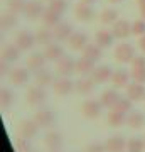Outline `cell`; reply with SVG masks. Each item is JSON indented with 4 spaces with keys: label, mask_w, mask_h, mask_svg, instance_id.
I'll list each match as a JSON object with an SVG mask.
<instances>
[{
    "label": "cell",
    "mask_w": 145,
    "mask_h": 152,
    "mask_svg": "<svg viewBox=\"0 0 145 152\" xmlns=\"http://www.w3.org/2000/svg\"><path fill=\"white\" fill-rule=\"evenodd\" d=\"M17 24V19H15V14H12V12H9V14H4L2 15V29H10L14 27Z\"/></svg>",
    "instance_id": "f35d334b"
},
{
    "label": "cell",
    "mask_w": 145,
    "mask_h": 152,
    "mask_svg": "<svg viewBox=\"0 0 145 152\" xmlns=\"http://www.w3.org/2000/svg\"><path fill=\"white\" fill-rule=\"evenodd\" d=\"M31 152H32V151H31Z\"/></svg>",
    "instance_id": "816d5d0a"
},
{
    "label": "cell",
    "mask_w": 145,
    "mask_h": 152,
    "mask_svg": "<svg viewBox=\"0 0 145 152\" xmlns=\"http://www.w3.org/2000/svg\"><path fill=\"white\" fill-rule=\"evenodd\" d=\"M145 66V58L144 56H135L132 61V68H144Z\"/></svg>",
    "instance_id": "ee69618b"
},
{
    "label": "cell",
    "mask_w": 145,
    "mask_h": 152,
    "mask_svg": "<svg viewBox=\"0 0 145 152\" xmlns=\"http://www.w3.org/2000/svg\"><path fill=\"white\" fill-rule=\"evenodd\" d=\"M44 5L41 4V2H37V0H32V2H27L26 4V10H24V14H26L27 19H39V17L44 15Z\"/></svg>",
    "instance_id": "30bf717a"
},
{
    "label": "cell",
    "mask_w": 145,
    "mask_h": 152,
    "mask_svg": "<svg viewBox=\"0 0 145 152\" xmlns=\"http://www.w3.org/2000/svg\"><path fill=\"white\" fill-rule=\"evenodd\" d=\"M138 46H140V49L145 53V34L144 36H140V39H138Z\"/></svg>",
    "instance_id": "f6af8a7d"
},
{
    "label": "cell",
    "mask_w": 145,
    "mask_h": 152,
    "mask_svg": "<svg viewBox=\"0 0 145 152\" xmlns=\"http://www.w3.org/2000/svg\"><path fill=\"white\" fill-rule=\"evenodd\" d=\"M113 32H110V31H105V29H101V31H98L96 36H95V39H96V44L100 46L101 49L105 48H110L113 44Z\"/></svg>",
    "instance_id": "83f0119b"
},
{
    "label": "cell",
    "mask_w": 145,
    "mask_h": 152,
    "mask_svg": "<svg viewBox=\"0 0 145 152\" xmlns=\"http://www.w3.org/2000/svg\"><path fill=\"white\" fill-rule=\"evenodd\" d=\"M46 102H47V91H46V88L39 86V85L29 88V91H27V103L29 105H32V107H42Z\"/></svg>",
    "instance_id": "6da1fadb"
},
{
    "label": "cell",
    "mask_w": 145,
    "mask_h": 152,
    "mask_svg": "<svg viewBox=\"0 0 145 152\" xmlns=\"http://www.w3.org/2000/svg\"><path fill=\"white\" fill-rule=\"evenodd\" d=\"M120 95L117 90H106V91H103L101 98H100V102H101V105L105 107V108H115V105L118 103V100H120Z\"/></svg>",
    "instance_id": "e0dca14e"
},
{
    "label": "cell",
    "mask_w": 145,
    "mask_h": 152,
    "mask_svg": "<svg viewBox=\"0 0 145 152\" xmlns=\"http://www.w3.org/2000/svg\"><path fill=\"white\" fill-rule=\"evenodd\" d=\"M106 151L108 152H125L127 151V140L122 135H111L106 140Z\"/></svg>",
    "instance_id": "5bb4252c"
},
{
    "label": "cell",
    "mask_w": 145,
    "mask_h": 152,
    "mask_svg": "<svg viewBox=\"0 0 145 152\" xmlns=\"http://www.w3.org/2000/svg\"><path fill=\"white\" fill-rule=\"evenodd\" d=\"M95 90V80L93 78H88V76H83L76 81V91L81 93V95H88Z\"/></svg>",
    "instance_id": "ffe728a7"
},
{
    "label": "cell",
    "mask_w": 145,
    "mask_h": 152,
    "mask_svg": "<svg viewBox=\"0 0 145 152\" xmlns=\"http://www.w3.org/2000/svg\"><path fill=\"white\" fill-rule=\"evenodd\" d=\"M54 39V32L52 31H49L47 29H41V31H37V34H36V41H37V44H42V46H47V44L52 42Z\"/></svg>",
    "instance_id": "1f68e13d"
},
{
    "label": "cell",
    "mask_w": 145,
    "mask_h": 152,
    "mask_svg": "<svg viewBox=\"0 0 145 152\" xmlns=\"http://www.w3.org/2000/svg\"><path fill=\"white\" fill-rule=\"evenodd\" d=\"M95 68H96V66H95V61L88 59V58H85V56L76 61V71H78L79 75H83V76L93 73V71H95Z\"/></svg>",
    "instance_id": "44dd1931"
},
{
    "label": "cell",
    "mask_w": 145,
    "mask_h": 152,
    "mask_svg": "<svg viewBox=\"0 0 145 152\" xmlns=\"http://www.w3.org/2000/svg\"><path fill=\"white\" fill-rule=\"evenodd\" d=\"M118 19V12L115 10V9H105L101 12V15H100V20L103 24H115Z\"/></svg>",
    "instance_id": "836d02e7"
},
{
    "label": "cell",
    "mask_w": 145,
    "mask_h": 152,
    "mask_svg": "<svg viewBox=\"0 0 145 152\" xmlns=\"http://www.w3.org/2000/svg\"><path fill=\"white\" fill-rule=\"evenodd\" d=\"M127 125H128L130 129H142L145 125V115L138 110H133V112H130L128 117H127Z\"/></svg>",
    "instance_id": "d6986e66"
},
{
    "label": "cell",
    "mask_w": 145,
    "mask_h": 152,
    "mask_svg": "<svg viewBox=\"0 0 145 152\" xmlns=\"http://www.w3.org/2000/svg\"><path fill=\"white\" fill-rule=\"evenodd\" d=\"M130 75H132V78H133L137 83L145 85V66H144V68H132Z\"/></svg>",
    "instance_id": "ab89813d"
},
{
    "label": "cell",
    "mask_w": 145,
    "mask_h": 152,
    "mask_svg": "<svg viewBox=\"0 0 145 152\" xmlns=\"http://www.w3.org/2000/svg\"><path fill=\"white\" fill-rule=\"evenodd\" d=\"M127 96L132 100V102H142L145 98V86L142 83H132L127 86Z\"/></svg>",
    "instance_id": "9a60e30c"
},
{
    "label": "cell",
    "mask_w": 145,
    "mask_h": 152,
    "mask_svg": "<svg viewBox=\"0 0 145 152\" xmlns=\"http://www.w3.org/2000/svg\"><path fill=\"white\" fill-rule=\"evenodd\" d=\"M113 56H115V59L120 61V63H132L133 58H135V49H133V46H130V44L122 42L115 48Z\"/></svg>",
    "instance_id": "7a4b0ae2"
},
{
    "label": "cell",
    "mask_w": 145,
    "mask_h": 152,
    "mask_svg": "<svg viewBox=\"0 0 145 152\" xmlns=\"http://www.w3.org/2000/svg\"><path fill=\"white\" fill-rule=\"evenodd\" d=\"M44 56H46V59L47 61H58L63 58V48H61L59 44H47L46 49H44Z\"/></svg>",
    "instance_id": "484cf974"
},
{
    "label": "cell",
    "mask_w": 145,
    "mask_h": 152,
    "mask_svg": "<svg viewBox=\"0 0 145 152\" xmlns=\"http://www.w3.org/2000/svg\"><path fill=\"white\" fill-rule=\"evenodd\" d=\"M113 36L118 39H127L132 34V24H128V20L125 19H118V20L113 24Z\"/></svg>",
    "instance_id": "52a82bcc"
},
{
    "label": "cell",
    "mask_w": 145,
    "mask_h": 152,
    "mask_svg": "<svg viewBox=\"0 0 145 152\" xmlns=\"http://www.w3.org/2000/svg\"><path fill=\"white\" fill-rule=\"evenodd\" d=\"M14 147H15L17 152H31V145H29V139H17L14 142Z\"/></svg>",
    "instance_id": "60d3db41"
},
{
    "label": "cell",
    "mask_w": 145,
    "mask_h": 152,
    "mask_svg": "<svg viewBox=\"0 0 145 152\" xmlns=\"http://www.w3.org/2000/svg\"><path fill=\"white\" fill-rule=\"evenodd\" d=\"M130 76H132V75H128V71H125V69L115 71V73H113V76H111L113 86H115V88H125L127 85H128Z\"/></svg>",
    "instance_id": "4316f807"
},
{
    "label": "cell",
    "mask_w": 145,
    "mask_h": 152,
    "mask_svg": "<svg viewBox=\"0 0 145 152\" xmlns=\"http://www.w3.org/2000/svg\"><path fill=\"white\" fill-rule=\"evenodd\" d=\"M39 129H41V127L37 125V122L34 118L24 120V122H20V125H19V134H20V137H24V139H32V137L37 134Z\"/></svg>",
    "instance_id": "5b68a950"
},
{
    "label": "cell",
    "mask_w": 145,
    "mask_h": 152,
    "mask_svg": "<svg viewBox=\"0 0 145 152\" xmlns=\"http://www.w3.org/2000/svg\"><path fill=\"white\" fill-rule=\"evenodd\" d=\"M52 32H54V39L63 42V41H69V37L73 36V27H71V24H68V22H59L52 29Z\"/></svg>",
    "instance_id": "9c48e42d"
},
{
    "label": "cell",
    "mask_w": 145,
    "mask_h": 152,
    "mask_svg": "<svg viewBox=\"0 0 145 152\" xmlns=\"http://www.w3.org/2000/svg\"><path fill=\"white\" fill-rule=\"evenodd\" d=\"M85 152H108V151H106V145L101 144V142H91L90 145L86 147Z\"/></svg>",
    "instance_id": "7bdbcfd3"
},
{
    "label": "cell",
    "mask_w": 145,
    "mask_h": 152,
    "mask_svg": "<svg viewBox=\"0 0 145 152\" xmlns=\"http://www.w3.org/2000/svg\"><path fill=\"white\" fill-rule=\"evenodd\" d=\"M74 14H76V19L81 20V22H90V20H93V17H95V10L91 9V5H88L85 2H81V4L76 5Z\"/></svg>",
    "instance_id": "8fae6325"
},
{
    "label": "cell",
    "mask_w": 145,
    "mask_h": 152,
    "mask_svg": "<svg viewBox=\"0 0 145 152\" xmlns=\"http://www.w3.org/2000/svg\"><path fill=\"white\" fill-rule=\"evenodd\" d=\"M110 4H120V2H123V0H108Z\"/></svg>",
    "instance_id": "c3c4849f"
},
{
    "label": "cell",
    "mask_w": 145,
    "mask_h": 152,
    "mask_svg": "<svg viewBox=\"0 0 145 152\" xmlns=\"http://www.w3.org/2000/svg\"><path fill=\"white\" fill-rule=\"evenodd\" d=\"M52 88H54V93H56L58 96H68L73 90H76V83H73L69 78H66V76H61L59 80L54 81Z\"/></svg>",
    "instance_id": "3957f363"
},
{
    "label": "cell",
    "mask_w": 145,
    "mask_h": 152,
    "mask_svg": "<svg viewBox=\"0 0 145 152\" xmlns=\"http://www.w3.org/2000/svg\"><path fill=\"white\" fill-rule=\"evenodd\" d=\"M91 75H93L95 83H106L108 80H111L113 71H111V68H110V66L103 64V66H96Z\"/></svg>",
    "instance_id": "2e32d148"
},
{
    "label": "cell",
    "mask_w": 145,
    "mask_h": 152,
    "mask_svg": "<svg viewBox=\"0 0 145 152\" xmlns=\"http://www.w3.org/2000/svg\"><path fill=\"white\" fill-rule=\"evenodd\" d=\"M29 68H15V69H12L10 76V81L17 86H20V85H26L29 81V78H31V73H29Z\"/></svg>",
    "instance_id": "4fadbf2b"
},
{
    "label": "cell",
    "mask_w": 145,
    "mask_h": 152,
    "mask_svg": "<svg viewBox=\"0 0 145 152\" xmlns=\"http://www.w3.org/2000/svg\"><path fill=\"white\" fill-rule=\"evenodd\" d=\"M22 49L17 46V44H7L2 49V59L4 61H17L19 59V54H20Z\"/></svg>",
    "instance_id": "d4e9b609"
},
{
    "label": "cell",
    "mask_w": 145,
    "mask_h": 152,
    "mask_svg": "<svg viewBox=\"0 0 145 152\" xmlns=\"http://www.w3.org/2000/svg\"><path fill=\"white\" fill-rule=\"evenodd\" d=\"M83 56L96 63L98 59H101V48H100L98 44H90L88 42L85 46V49H83Z\"/></svg>",
    "instance_id": "f1b7e54d"
},
{
    "label": "cell",
    "mask_w": 145,
    "mask_h": 152,
    "mask_svg": "<svg viewBox=\"0 0 145 152\" xmlns=\"http://www.w3.org/2000/svg\"><path fill=\"white\" fill-rule=\"evenodd\" d=\"M138 5H140V9H142V7H145V0H138Z\"/></svg>",
    "instance_id": "7dc6e473"
},
{
    "label": "cell",
    "mask_w": 145,
    "mask_h": 152,
    "mask_svg": "<svg viewBox=\"0 0 145 152\" xmlns=\"http://www.w3.org/2000/svg\"><path fill=\"white\" fill-rule=\"evenodd\" d=\"M51 152H61V151H51Z\"/></svg>",
    "instance_id": "f907efd6"
},
{
    "label": "cell",
    "mask_w": 145,
    "mask_h": 152,
    "mask_svg": "<svg viewBox=\"0 0 145 152\" xmlns=\"http://www.w3.org/2000/svg\"><path fill=\"white\" fill-rule=\"evenodd\" d=\"M140 12H142V17H144V20H145V7H142V9H140Z\"/></svg>",
    "instance_id": "681fc988"
},
{
    "label": "cell",
    "mask_w": 145,
    "mask_h": 152,
    "mask_svg": "<svg viewBox=\"0 0 145 152\" xmlns=\"http://www.w3.org/2000/svg\"><path fill=\"white\" fill-rule=\"evenodd\" d=\"M10 103H12V93L7 88H2V91H0V107H2V110L10 107Z\"/></svg>",
    "instance_id": "8d00e7d4"
},
{
    "label": "cell",
    "mask_w": 145,
    "mask_h": 152,
    "mask_svg": "<svg viewBox=\"0 0 145 152\" xmlns=\"http://www.w3.org/2000/svg\"><path fill=\"white\" fill-rule=\"evenodd\" d=\"M101 107L103 105L100 100H86L85 103H83V107H81V112H83V115H85L86 118L95 120L101 113Z\"/></svg>",
    "instance_id": "277c9868"
},
{
    "label": "cell",
    "mask_w": 145,
    "mask_h": 152,
    "mask_svg": "<svg viewBox=\"0 0 145 152\" xmlns=\"http://www.w3.org/2000/svg\"><path fill=\"white\" fill-rule=\"evenodd\" d=\"M115 110L123 112V113H128L130 110H132V100H130L128 96H127V98H120L118 103L115 105Z\"/></svg>",
    "instance_id": "74e56055"
},
{
    "label": "cell",
    "mask_w": 145,
    "mask_h": 152,
    "mask_svg": "<svg viewBox=\"0 0 145 152\" xmlns=\"http://www.w3.org/2000/svg\"><path fill=\"white\" fill-rule=\"evenodd\" d=\"M81 2H85V4H88V5H91V4L96 2V0H81Z\"/></svg>",
    "instance_id": "bcb514c9"
},
{
    "label": "cell",
    "mask_w": 145,
    "mask_h": 152,
    "mask_svg": "<svg viewBox=\"0 0 145 152\" xmlns=\"http://www.w3.org/2000/svg\"><path fill=\"white\" fill-rule=\"evenodd\" d=\"M132 34L133 36H144L145 34V20H135L132 24Z\"/></svg>",
    "instance_id": "b9f144b4"
},
{
    "label": "cell",
    "mask_w": 145,
    "mask_h": 152,
    "mask_svg": "<svg viewBox=\"0 0 145 152\" xmlns=\"http://www.w3.org/2000/svg\"><path fill=\"white\" fill-rule=\"evenodd\" d=\"M42 22L46 24V27L54 29L61 22V14L51 10V9H46V10H44V15H42Z\"/></svg>",
    "instance_id": "4dcf8cb0"
},
{
    "label": "cell",
    "mask_w": 145,
    "mask_h": 152,
    "mask_svg": "<svg viewBox=\"0 0 145 152\" xmlns=\"http://www.w3.org/2000/svg\"><path fill=\"white\" fill-rule=\"evenodd\" d=\"M34 120L37 122L39 127H51L54 124L56 117H54V113L51 110H39L37 113L34 115Z\"/></svg>",
    "instance_id": "ac0fdd59"
},
{
    "label": "cell",
    "mask_w": 145,
    "mask_h": 152,
    "mask_svg": "<svg viewBox=\"0 0 145 152\" xmlns=\"http://www.w3.org/2000/svg\"><path fill=\"white\" fill-rule=\"evenodd\" d=\"M44 64H46V56L41 54V53H34L32 56H29V59H27V68L31 71H39L42 69Z\"/></svg>",
    "instance_id": "7402d4cb"
},
{
    "label": "cell",
    "mask_w": 145,
    "mask_h": 152,
    "mask_svg": "<svg viewBox=\"0 0 145 152\" xmlns=\"http://www.w3.org/2000/svg\"><path fill=\"white\" fill-rule=\"evenodd\" d=\"M145 149V140H142L140 137H132L127 142V151L128 152H144Z\"/></svg>",
    "instance_id": "d6a6232c"
},
{
    "label": "cell",
    "mask_w": 145,
    "mask_h": 152,
    "mask_svg": "<svg viewBox=\"0 0 145 152\" xmlns=\"http://www.w3.org/2000/svg\"><path fill=\"white\" fill-rule=\"evenodd\" d=\"M26 10V2L24 0H10L9 2V12L12 14H20V12Z\"/></svg>",
    "instance_id": "d590c367"
},
{
    "label": "cell",
    "mask_w": 145,
    "mask_h": 152,
    "mask_svg": "<svg viewBox=\"0 0 145 152\" xmlns=\"http://www.w3.org/2000/svg\"><path fill=\"white\" fill-rule=\"evenodd\" d=\"M44 144L49 151H59L61 145H63V134L58 130H51L46 134L44 137Z\"/></svg>",
    "instance_id": "ba28073f"
},
{
    "label": "cell",
    "mask_w": 145,
    "mask_h": 152,
    "mask_svg": "<svg viewBox=\"0 0 145 152\" xmlns=\"http://www.w3.org/2000/svg\"><path fill=\"white\" fill-rule=\"evenodd\" d=\"M56 69L59 73V76H66V78H69L76 69V63L71 59L69 56H63L59 61H58V66H56Z\"/></svg>",
    "instance_id": "8992f818"
},
{
    "label": "cell",
    "mask_w": 145,
    "mask_h": 152,
    "mask_svg": "<svg viewBox=\"0 0 145 152\" xmlns=\"http://www.w3.org/2000/svg\"><path fill=\"white\" fill-rule=\"evenodd\" d=\"M86 44H88V36L85 32H73V36L69 37V46L74 51H79V49L83 51Z\"/></svg>",
    "instance_id": "cb8c5ba5"
},
{
    "label": "cell",
    "mask_w": 145,
    "mask_h": 152,
    "mask_svg": "<svg viewBox=\"0 0 145 152\" xmlns=\"http://www.w3.org/2000/svg\"><path fill=\"white\" fill-rule=\"evenodd\" d=\"M108 125L110 127H122V125L127 124V115L123 112H118V110L111 108L110 113H108Z\"/></svg>",
    "instance_id": "603a6c76"
},
{
    "label": "cell",
    "mask_w": 145,
    "mask_h": 152,
    "mask_svg": "<svg viewBox=\"0 0 145 152\" xmlns=\"http://www.w3.org/2000/svg\"><path fill=\"white\" fill-rule=\"evenodd\" d=\"M54 81H56V80L52 78V75H51L49 71H46L44 68L36 71V83H37L39 86H42V88L51 86V85H54Z\"/></svg>",
    "instance_id": "f546056e"
},
{
    "label": "cell",
    "mask_w": 145,
    "mask_h": 152,
    "mask_svg": "<svg viewBox=\"0 0 145 152\" xmlns=\"http://www.w3.org/2000/svg\"><path fill=\"white\" fill-rule=\"evenodd\" d=\"M47 9L58 12V14H63V12L68 9V2H66V0H49Z\"/></svg>",
    "instance_id": "e575fe53"
},
{
    "label": "cell",
    "mask_w": 145,
    "mask_h": 152,
    "mask_svg": "<svg viewBox=\"0 0 145 152\" xmlns=\"http://www.w3.org/2000/svg\"><path fill=\"white\" fill-rule=\"evenodd\" d=\"M36 42H37V41H36V37H34V34H31L29 31H20V32L17 34L15 44L22 49V51H27V49H31Z\"/></svg>",
    "instance_id": "7c38bea8"
}]
</instances>
